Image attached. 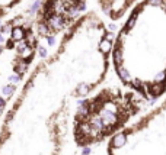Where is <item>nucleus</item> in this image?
<instances>
[{"mask_svg": "<svg viewBox=\"0 0 166 155\" xmlns=\"http://www.w3.org/2000/svg\"><path fill=\"white\" fill-rule=\"evenodd\" d=\"M112 64L119 80L146 100L166 93V0L133 6L114 41Z\"/></svg>", "mask_w": 166, "mask_h": 155, "instance_id": "f257e3e1", "label": "nucleus"}, {"mask_svg": "<svg viewBox=\"0 0 166 155\" xmlns=\"http://www.w3.org/2000/svg\"><path fill=\"white\" fill-rule=\"evenodd\" d=\"M124 155H166V99L121 135Z\"/></svg>", "mask_w": 166, "mask_h": 155, "instance_id": "f03ea898", "label": "nucleus"}, {"mask_svg": "<svg viewBox=\"0 0 166 155\" xmlns=\"http://www.w3.org/2000/svg\"><path fill=\"white\" fill-rule=\"evenodd\" d=\"M140 0H98L100 10L111 20H118Z\"/></svg>", "mask_w": 166, "mask_h": 155, "instance_id": "7ed1b4c3", "label": "nucleus"}, {"mask_svg": "<svg viewBox=\"0 0 166 155\" xmlns=\"http://www.w3.org/2000/svg\"><path fill=\"white\" fill-rule=\"evenodd\" d=\"M21 0H0V16H3L4 12L10 7H13L15 4H18Z\"/></svg>", "mask_w": 166, "mask_h": 155, "instance_id": "20e7f679", "label": "nucleus"}]
</instances>
